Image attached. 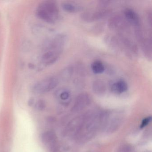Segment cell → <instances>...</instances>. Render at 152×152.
Segmentation results:
<instances>
[{
  "instance_id": "1",
  "label": "cell",
  "mask_w": 152,
  "mask_h": 152,
  "mask_svg": "<svg viewBox=\"0 0 152 152\" xmlns=\"http://www.w3.org/2000/svg\"><path fill=\"white\" fill-rule=\"evenodd\" d=\"M102 124V113L88 114L83 115L81 124L75 136L80 142L91 138Z\"/></svg>"
},
{
  "instance_id": "2",
  "label": "cell",
  "mask_w": 152,
  "mask_h": 152,
  "mask_svg": "<svg viewBox=\"0 0 152 152\" xmlns=\"http://www.w3.org/2000/svg\"><path fill=\"white\" fill-rule=\"evenodd\" d=\"M66 40L65 35L59 34L50 41L42 56V63L47 65L56 63L62 53Z\"/></svg>"
},
{
  "instance_id": "3",
  "label": "cell",
  "mask_w": 152,
  "mask_h": 152,
  "mask_svg": "<svg viewBox=\"0 0 152 152\" xmlns=\"http://www.w3.org/2000/svg\"><path fill=\"white\" fill-rule=\"evenodd\" d=\"M36 15L43 21L49 23H54L59 18L58 6L53 1H42L37 7Z\"/></svg>"
},
{
  "instance_id": "4",
  "label": "cell",
  "mask_w": 152,
  "mask_h": 152,
  "mask_svg": "<svg viewBox=\"0 0 152 152\" xmlns=\"http://www.w3.org/2000/svg\"><path fill=\"white\" fill-rule=\"evenodd\" d=\"M59 83L56 77H50L38 82L34 85L33 90L36 93H44L55 89Z\"/></svg>"
},
{
  "instance_id": "5",
  "label": "cell",
  "mask_w": 152,
  "mask_h": 152,
  "mask_svg": "<svg viewBox=\"0 0 152 152\" xmlns=\"http://www.w3.org/2000/svg\"><path fill=\"white\" fill-rule=\"evenodd\" d=\"M111 10L107 8H101L95 11H87L81 16L82 19L88 23L95 22L107 17L111 13Z\"/></svg>"
},
{
  "instance_id": "6",
  "label": "cell",
  "mask_w": 152,
  "mask_h": 152,
  "mask_svg": "<svg viewBox=\"0 0 152 152\" xmlns=\"http://www.w3.org/2000/svg\"><path fill=\"white\" fill-rule=\"evenodd\" d=\"M140 44L143 54L148 60H152V41L151 38L146 37L144 32H141L136 35Z\"/></svg>"
},
{
  "instance_id": "7",
  "label": "cell",
  "mask_w": 152,
  "mask_h": 152,
  "mask_svg": "<svg viewBox=\"0 0 152 152\" xmlns=\"http://www.w3.org/2000/svg\"><path fill=\"white\" fill-rule=\"evenodd\" d=\"M91 97L87 93H82L78 95L72 108V112L77 113L83 110L91 103Z\"/></svg>"
},
{
  "instance_id": "8",
  "label": "cell",
  "mask_w": 152,
  "mask_h": 152,
  "mask_svg": "<svg viewBox=\"0 0 152 152\" xmlns=\"http://www.w3.org/2000/svg\"><path fill=\"white\" fill-rule=\"evenodd\" d=\"M109 114L106 119L104 124V129L107 133H113L117 130L121 126L122 119L120 116H116L113 117L111 120L108 119Z\"/></svg>"
},
{
  "instance_id": "9",
  "label": "cell",
  "mask_w": 152,
  "mask_h": 152,
  "mask_svg": "<svg viewBox=\"0 0 152 152\" xmlns=\"http://www.w3.org/2000/svg\"><path fill=\"white\" fill-rule=\"evenodd\" d=\"M124 15L127 22L135 26L136 28L140 27V18L134 10L130 8L125 9L124 10Z\"/></svg>"
},
{
  "instance_id": "10",
  "label": "cell",
  "mask_w": 152,
  "mask_h": 152,
  "mask_svg": "<svg viewBox=\"0 0 152 152\" xmlns=\"http://www.w3.org/2000/svg\"><path fill=\"white\" fill-rule=\"evenodd\" d=\"M125 21L121 16H114L108 20V26L111 30H122L125 28Z\"/></svg>"
},
{
  "instance_id": "11",
  "label": "cell",
  "mask_w": 152,
  "mask_h": 152,
  "mask_svg": "<svg viewBox=\"0 0 152 152\" xmlns=\"http://www.w3.org/2000/svg\"><path fill=\"white\" fill-rule=\"evenodd\" d=\"M41 140L44 144L49 145L53 150H56L57 137L55 132L50 131L44 132L42 135Z\"/></svg>"
},
{
  "instance_id": "12",
  "label": "cell",
  "mask_w": 152,
  "mask_h": 152,
  "mask_svg": "<svg viewBox=\"0 0 152 152\" xmlns=\"http://www.w3.org/2000/svg\"><path fill=\"white\" fill-rule=\"evenodd\" d=\"M111 89L113 93L121 94L128 90V84L124 80L121 79L111 85Z\"/></svg>"
},
{
  "instance_id": "13",
  "label": "cell",
  "mask_w": 152,
  "mask_h": 152,
  "mask_svg": "<svg viewBox=\"0 0 152 152\" xmlns=\"http://www.w3.org/2000/svg\"><path fill=\"white\" fill-rule=\"evenodd\" d=\"M93 92L98 96H102L106 91V85L104 81L101 80H96L92 85Z\"/></svg>"
},
{
  "instance_id": "14",
  "label": "cell",
  "mask_w": 152,
  "mask_h": 152,
  "mask_svg": "<svg viewBox=\"0 0 152 152\" xmlns=\"http://www.w3.org/2000/svg\"><path fill=\"white\" fill-rule=\"evenodd\" d=\"M62 7L66 12L70 13H75L80 12L82 10L81 6L71 2H63L62 4Z\"/></svg>"
},
{
  "instance_id": "15",
  "label": "cell",
  "mask_w": 152,
  "mask_h": 152,
  "mask_svg": "<svg viewBox=\"0 0 152 152\" xmlns=\"http://www.w3.org/2000/svg\"><path fill=\"white\" fill-rule=\"evenodd\" d=\"M91 68L92 72L96 74L102 73L105 70L104 64L99 60H96L93 62L91 64Z\"/></svg>"
},
{
  "instance_id": "16",
  "label": "cell",
  "mask_w": 152,
  "mask_h": 152,
  "mask_svg": "<svg viewBox=\"0 0 152 152\" xmlns=\"http://www.w3.org/2000/svg\"><path fill=\"white\" fill-rule=\"evenodd\" d=\"M73 72V67L72 66H67L62 72L61 78L64 80L67 81L71 78Z\"/></svg>"
},
{
  "instance_id": "17",
  "label": "cell",
  "mask_w": 152,
  "mask_h": 152,
  "mask_svg": "<svg viewBox=\"0 0 152 152\" xmlns=\"http://www.w3.org/2000/svg\"><path fill=\"white\" fill-rule=\"evenodd\" d=\"M58 96L60 99L63 101H66L70 97V92L68 90L66 89H60L57 92Z\"/></svg>"
},
{
  "instance_id": "18",
  "label": "cell",
  "mask_w": 152,
  "mask_h": 152,
  "mask_svg": "<svg viewBox=\"0 0 152 152\" xmlns=\"http://www.w3.org/2000/svg\"><path fill=\"white\" fill-rule=\"evenodd\" d=\"M117 152H133L132 147L128 144H124L119 147Z\"/></svg>"
},
{
  "instance_id": "19",
  "label": "cell",
  "mask_w": 152,
  "mask_h": 152,
  "mask_svg": "<svg viewBox=\"0 0 152 152\" xmlns=\"http://www.w3.org/2000/svg\"><path fill=\"white\" fill-rule=\"evenodd\" d=\"M36 108L40 111H42L46 107V104L43 100H39L36 104Z\"/></svg>"
},
{
  "instance_id": "20",
  "label": "cell",
  "mask_w": 152,
  "mask_h": 152,
  "mask_svg": "<svg viewBox=\"0 0 152 152\" xmlns=\"http://www.w3.org/2000/svg\"><path fill=\"white\" fill-rule=\"evenodd\" d=\"M151 120H152V117L151 116H149V117L145 118L142 121V123H141V125H140V128H143L146 126L151 121Z\"/></svg>"
},
{
  "instance_id": "21",
  "label": "cell",
  "mask_w": 152,
  "mask_h": 152,
  "mask_svg": "<svg viewBox=\"0 0 152 152\" xmlns=\"http://www.w3.org/2000/svg\"><path fill=\"white\" fill-rule=\"evenodd\" d=\"M147 19L148 24L150 26H152V13L151 11H149L147 14Z\"/></svg>"
}]
</instances>
